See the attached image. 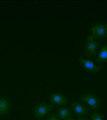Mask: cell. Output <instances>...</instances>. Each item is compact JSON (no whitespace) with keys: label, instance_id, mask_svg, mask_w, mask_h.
<instances>
[{"label":"cell","instance_id":"7","mask_svg":"<svg viewBox=\"0 0 107 120\" xmlns=\"http://www.w3.org/2000/svg\"><path fill=\"white\" fill-rule=\"evenodd\" d=\"M49 100L54 106H62L68 104L69 100L65 95L58 92H53L49 96Z\"/></svg>","mask_w":107,"mask_h":120},{"label":"cell","instance_id":"2","mask_svg":"<svg viewBox=\"0 0 107 120\" xmlns=\"http://www.w3.org/2000/svg\"><path fill=\"white\" fill-rule=\"evenodd\" d=\"M91 32L94 39L98 42L104 40L107 37V23L104 22H97L91 26Z\"/></svg>","mask_w":107,"mask_h":120},{"label":"cell","instance_id":"9","mask_svg":"<svg viewBox=\"0 0 107 120\" xmlns=\"http://www.w3.org/2000/svg\"><path fill=\"white\" fill-rule=\"evenodd\" d=\"M73 110L71 107H61L57 108V114L61 120H64L71 117Z\"/></svg>","mask_w":107,"mask_h":120},{"label":"cell","instance_id":"11","mask_svg":"<svg viewBox=\"0 0 107 120\" xmlns=\"http://www.w3.org/2000/svg\"><path fill=\"white\" fill-rule=\"evenodd\" d=\"M90 118V120H104V115L98 113L95 110L91 114Z\"/></svg>","mask_w":107,"mask_h":120},{"label":"cell","instance_id":"5","mask_svg":"<svg viewBox=\"0 0 107 120\" xmlns=\"http://www.w3.org/2000/svg\"><path fill=\"white\" fill-rule=\"evenodd\" d=\"M72 109L78 116H88L91 114V109L82 102L73 101L70 103Z\"/></svg>","mask_w":107,"mask_h":120},{"label":"cell","instance_id":"4","mask_svg":"<svg viewBox=\"0 0 107 120\" xmlns=\"http://www.w3.org/2000/svg\"><path fill=\"white\" fill-rule=\"evenodd\" d=\"M80 101L85 103L91 109L97 110L101 107L100 101L96 95L92 93H84L81 96Z\"/></svg>","mask_w":107,"mask_h":120},{"label":"cell","instance_id":"14","mask_svg":"<svg viewBox=\"0 0 107 120\" xmlns=\"http://www.w3.org/2000/svg\"><path fill=\"white\" fill-rule=\"evenodd\" d=\"M74 120V119H73V118L72 117H70L68 118H66V119H65V120Z\"/></svg>","mask_w":107,"mask_h":120},{"label":"cell","instance_id":"10","mask_svg":"<svg viewBox=\"0 0 107 120\" xmlns=\"http://www.w3.org/2000/svg\"><path fill=\"white\" fill-rule=\"evenodd\" d=\"M95 62L101 64L107 63V44L102 46L100 49Z\"/></svg>","mask_w":107,"mask_h":120},{"label":"cell","instance_id":"1","mask_svg":"<svg viewBox=\"0 0 107 120\" xmlns=\"http://www.w3.org/2000/svg\"><path fill=\"white\" fill-rule=\"evenodd\" d=\"M54 106L51 104L44 102H40L36 103L33 107L32 113L34 117L38 120L42 119L51 112Z\"/></svg>","mask_w":107,"mask_h":120},{"label":"cell","instance_id":"3","mask_svg":"<svg viewBox=\"0 0 107 120\" xmlns=\"http://www.w3.org/2000/svg\"><path fill=\"white\" fill-rule=\"evenodd\" d=\"M101 45L100 42L95 40L91 35L85 40L84 45V53L87 57H97L98 48Z\"/></svg>","mask_w":107,"mask_h":120},{"label":"cell","instance_id":"6","mask_svg":"<svg viewBox=\"0 0 107 120\" xmlns=\"http://www.w3.org/2000/svg\"><path fill=\"white\" fill-rule=\"evenodd\" d=\"M79 63L84 70L93 74H97L100 72L103 68V66L96 65L93 61L86 60L82 56L79 58Z\"/></svg>","mask_w":107,"mask_h":120},{"label":"cell","instance_id":"13","mask_svg":"<svg viewBox=\"0 0 107 120\" xmlns=\"http://www.w3.org/2000/svg\"><path fill=\"white\" fill-rule=\"evenodd\" d=\"M76 120H89L84 116H78Z\"/></svg>","mask_w":107,"mask_h":120},{"label":"cell","instance_id":"12","mask_svg":"<svg viewBox=\"0 0 107 120\" xmlns=\"http://www.w3.org/2000/svg\"><path fill=\"white\" fill-rule=\"evenodd\" d=\"M46 120H61L57 114L55 112H51L47 115Z\"/></svg>","mask_w":107,"mask_h":120},{"label":"cell","instance_id":"8","mask_svg":"<svg viewBox=\"0 0 107 120\" xmlns=\"http://www.w3.org/2000/svg\"><path fill=\"white\" fill-rule=\"evenodd\" d=\"M11 110V104L7 98H0V117H6L10 114Z\"/></svg>","mask_w":107,"mask_h":120}]
</instances>
